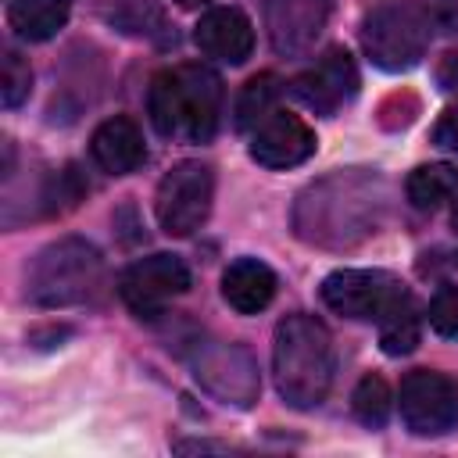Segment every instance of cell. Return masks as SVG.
<instances>
[{"mask_svg": "<svg viewBox=\"0 0 458 458\" xmlns=\"http://www.w3.org/2000/svg\"><path fill=\"white\" fill-rule=\"evenodd\" d=\"M279 97V82L276 75H258L243 86L240 100H236V129H250L258 125L268 111H272V100Z\"/></svg>", "mask_w": 458, "mask_h": 458, "instance_id": "obj_20", "label": "cell"}, {"mask_svg": "<svg viewBox=\"0 0 458 458\" xmlns=\"http://www.w3.org/2000/svg\"><path fill=\"white\" fill-rule=\"evenodd\" d=\"M179 7H204V4H211V0H175Z\"/></svg>", "mask_w": 458, "mask_h": 458, "instance_id": "obj_25", "label": "cell"}, {"mask_svg": "<svg viewBox=\"0 0 458 458\" xmlns=\"http://www.w3.org/2000/svg\"><path fill=\"white\" fill-rule=\"evenodd\" d=\"M193 376L225 404L250 408L258 401L261 379L254 358L240 344H204L193 358Z\"/></svg>", "mask_w": 458, "mask_h": 458, "instance_id": "obj_9", "label": "cell"}, {"mask_svg": "<svg viewBox=\"0 0 458 458\" xmlns=\"http://www.w3.org/2000/svg\"><path fill=\"white\" fill-rule=\"evenodd\" d=\"M193 43L208 57H218L225 64H243L254 50V25L240 7H211L208 14H200L193 29Z\"/></svg>", "mask_w": 458, "mask_h": 458, "instance_id": "obj_13", "label": "cell"}, {"mask_svg": "<svg viewBox=\"0 0 458 458\" xmlns=\"http://www.w3.org/2000/svg\"><path fill=\"white\" fill-rule=\"evenodd\" d=\"M150 122L168 140L208 143L222 114V79L208 64H175L150 82Z\"/></svg>", "mask_w": 458, "mask_h": 458, "instance_id": "obj_2", "label": "cell"}, {"mask_svg": "<svg viewBox=\"0 0 458 458\" xmlns=\"http://www.w3.org/2000/svg\"><path fill=\"white\" fill-rule=\"evenodd\" d=\"M222 297L233 311L254 315L276 297V272L258 258H240L222 276Z\"/></svg>", "mask_w": 458, "mask_h": 458, "instance_id": "obj_15", "label": "cell"}, {"mask_svg": "<svg viewBox=\"0 0 458 458\" xmlns=\"http://www.w3.org/2000/svg\"><path fill=\"white\" fill-rule=\"evenodd\" d=\"M315 154V129L293 111H268L250 136V157L265 168H293Z\"/></svg>", "mask_w": 458, "mask_h": 458, "instance_id": "obj_10", "label": "cell"}, {"mask_svg": "<svg viewBox=\"0 0 458 458\" xmlns=\"http://www.w3.org/2000/svg\"><path fill=\"white\" fill-rule=\"evenodd\" d=\"M211 197H215L211 165H204V161L172 165L165 172V179L157 182V197H154L157 225L168 236H190L193 229H200L208 222Z\"/></svg>", "mask_w": 458, "mask_h": 458, "instance_id": "obj_4", "label": "cell"}, {"mask_svg": "<svg viewBox=\"0 0 458 458\" xmlns=\"http://www.w3.org/2000/svg\"><path fill=\"white\" fill-rule=\"evenodd\" d=\"M190 290V268L175 258V254H150V258H140L132 261L122 276H118V293L122 301L150 318L157 315L172 297L186 293Z\"/></svg>", "mask_w": 458, "mask_h": 458, "instance_id": "obj_8", "label": "cell"}, {"mask_svg": "<svg viewBox=\"0 0 458 458\" xmlns=\"http://www.w3.org/2000/svg\"><path fill=\"white\" fill-rule=\"evenodd\" d=\"M433 333L440 336H458V286H440L429 301V311H426Z\"/></svg>", "mask_w": 458, "mask_h": 458, "instance_id": "obj_22", "label": "cell"}, {"mask_svg": "<svg viewBox=\"0 0 458 458\" xmlns=\"http://www.w3.org/2000/svg\"><path fill=\"white\" fill-rule=\"evenodd\" d=\"M404 193L419 211H433V208H440L444 200H451L458 193V172L451 165H440V161L437 165H419L408 175Z\"/></svg>", "mask_w": 458, "mask_h": 458, "instance_id": "obj_17", "label": "cell"}, {"mask_svg": "<svg viewBox=\"0 0 458 458\" xmlns=\"http://www.w3.org/2000/svg\"><path fill=\"white\" fill-rule=\"evenodd\" d=\"M419 336H422V326H419V311L411 304V297L394 308L383 322H379V347L383 354L390 358H401V354H411L419 347Z\"/></svg>", "mask_w": 458, "mask_h": 458, "instance_id": "obj_18", "label": "cell"}, {"mask_svg": "<svg viewBox=\"0 0 458 458\" xmlns=\"http://www.w3.org/2000/svg\"><path fill=\"white\" fill-rule=\"evenodd\" d=\"M333 0H265V29L279 54H308L329 21Z\"/></svg>", "mask_w": 458, "mask_h": 458, "instance_id": "obj_11", "label": "cell"}, {"mask_svg": "<svg viewBox=\"0 0 458 458\" xmlns=\"http://www.w3.org/2000/svg\"><path fill=\"white\" fill-rule=\"evenodd\" d=\"M429 18L415 7H379L361 21V47L383 72H408L426 54Z\"/></svg>", "mask_w": 458, "mask_h": 458, "instance_id": "obj_5", "label": "cell"}, {"mask_svg": "<svg viewBox=\"0 0 458 458\" xmlns=\"http://www.w3.org/2000/svg\"><path fill=\"white\" fill-rule=\"evenodd\" d=\"M433 143L458 154V104H451V107L437 118V125H433Z\"/></svg>", "mask_w": 458, "mask_h": 458, "instance_id": "obj_23", "label": "cell"}, {"mask_svg": "<svg viewBox=\"0 0 458 458\" xmlns=\"http://www.w3.org/2000/svg\"><path fill=\"white\" fill-rule=\"evenodd\" d=\"M454 225H458V208H454Z\"/></svg>", "mask_w": 458, "mask_h": 458, "instance_id": "obj_26", "label": "cell"}, {"mask_svg": "<svg viewBox=\"0 0 458 458\" xmlns=\"http://www.w3.org/2000/svg\"><path fill=\"white\" fill-rule=\"evenodd\" d=\"M68 11H72L68 0H11L7 21L21 39L43 43V39H50L64 29Z\"/></svg>", "mask_w": 458, "mask_h": 458, "instance_id": "obj_16", "label": "cell"}, {"mask_svg": "<svg viewBox=\"0 0 458 458\" xmlns=\"http://www.w3.org/2000/svg\"><path fill=\"white\" fill-rule=\"evenodd\" d=\"M333 369H336V354L326 322L297 311L276 326L272 372H276V390L290 408L322 404L333 383Z\"/></svg>", "mask_w": 458, "mask_h": 458, "instance_id": "obj_1", "label": "cell"}, {"mask_svg": "<svg viewBox=\"0 0 458 458\" xmlns=\"http://www.w3.org/2000/svg\"><path fill=\"white\" fill-rule=\"evenodd\" d=\"M293 93L318 114H333L340 104H347L358 93V68L347 50L333 47L311 72L293 79Z\"/></svg>", "mask_w": 458, "mask_h": 458, "instance_id": "obj_12", "label": "cell"}, {"mask_svg": "<svg viewBox=\"0 0 458 458\" xmlns=\"http://www.w3.org/2000/svg\"><path fill=\"white\" fill-rule=\"evenodd\" d=\"M426 18L444 32H458V0H426Z\"/></svg>", "mask_w": 458, "mask_h": 458, "instance_id": "obj_24", "label": "cell"}, {"mask_svg": "<svg viewBox=\"0 0 458 458\" xmlns=\"http://www.w3.org/2000/svg\"><path fill=\"white\" fill-rule=\"evenodd\" d=\"M100 279H104L100 250L79 236H64L47 243L32 258L25 272V293L39 308H68L89 301Z\"/></svg>", "mask_w": 458, "mask_h": 458, "instance_id": "obj_3", "label": "cell"}, {"mask_svg": "<svg viewBox=\"0 0 458 458\" xmlns=\"http://www.w3.org/2000/svg\"><path fill=\"white\" fill-rule=\"evenodd\" d=\"M401 419L419 437L447 433L458 422V383L433 369H415L401 379Z\"/></svg>", "mask_w": 458, "mask_h": 458, "instance_id": "obj_7", "label": "cell"}, {"mask_svg": "<svg viewBox=\"0 0 458 458\" xmlns=\"http://www.w3.org/2000/svg\"><path fill=\"white\" fill-rule=\"evenodd\" d=\"M351 408H354L358 422L379 429L390 419V386H386V379L383 376H372V372L361 376L358 386H354V394H351Z\"/></svg>", "mask_w": 458, "mask_h": 458, "instance_id": "obj_19", "label": "cell"}, {"mask_svg": "<svg viewBox=\"0 0 458 458\" xmlns=\"http://www.w3.org/2000/svg\"><path fill=\"white\" fill-rule=\"evenodd\" d=\"M29 89H32V72H29V64H25L14 50H7V54H4V82H0V100H4V107H18V104L29 97Z\"/></svg>", "mask_w": 458, "mask_h": 458, "instance_id": "obj_21", "label": "cell"}, {"mask_svg": "<svg viewBox=\"0 0 458 458\" xmlns=\"http://www.w3.org/2000/svg\"><path fill=\"white\" fill-rule=\"evenodd\" d=\"M322 301L336 315L383 322L394 308L408 301V290L397 276L383 268H336L322 279Z\"/></svg>", "mask_w": 458, "mask_h": 458, "instance_id": "obj_6", "label": "cell"}, {"mask_svg": "<svg viewBox=\"0 0 458 458\" xmlns=\"http://www.w3.org/2000/svg\"><path fill=\"white\" fill-rule=\"evenodd\" d=\"M89 150H93V161L111 172V175H125V172H136L147 157V147H143V132L132 118L125 114H114L107 122L97 125L93 140H89Z\"/></svg>", "mask_w": 458, "mask_h": 458, "instance_id": "obj_14", "label": "cell"}]
</instances>
